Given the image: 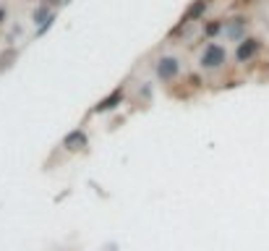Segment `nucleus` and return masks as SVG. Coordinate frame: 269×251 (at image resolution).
<instances>
[{
	"label": "nucleus",
	"instance_id": "nucleus-1",
	"mask_svg": "<svg viewBox=\"0 0 269 251\" xmlns=\"http://www.w3.org/2000/svg\"><path fill=\"white\" fill-rule=\"evenodd\" d=\"M222 60H225V50L222 48H206V52H204V58H202V63L206 66V68H217V66H222Z\"/></svg>",
	"mask_w": 269,
	"mask_h": 251
},
{
	"label": "nucleus",
	"instance_id": "nucleus-2",
	"mask_svg": "<svg viewBox=\"0 0 269 251\" xmlns=\"http://www.w3.org/2000/svg\"><path fill=\"white\" fill-rule=\"evenodd\" d=\"M157 74H160V78H172L175 74H178V60L175 58H162L160 66H157Z\"/></svg>",
	"mask_w": 269,
	"mask_h": 251
},
{
	"label": "nucleus",
	"instance_id": "nucleus-3",
	"mask_svg": "<svg viewBox=\"0 0 269 251\" xmlns=\"http://www.w3.org/2000/svg\"><path fill=\"white\" fill-rule=\"evenodd\" d=\"M256 50H259V42H256V40H246L238 48V60H248Z\"/></svg>",
	"mask_w": 269,
	"mask_h": 251
},
{
	"label": "nucleus",
	"instance_id": "nucleus-4",
	"mask_svg": "<svg viewBox=\"0 0 269 251\" xmlns=\"http://www.w3.org/2000/svg\"><path fill=\"white\" fill-rule=\"evenodd\" d=\"M84 142H86V139H84V134H71V136L66 139V144L71 146V150H78V146L84 144Z\"/></svg>",
	"mask_w": 269,
	"mask_h": 251
},
{
	"label": "nucleus",
	"instance_id": "nucleus-5",
	"mask_svg": "<svg viewBox=\"0 0 269 251\" xmlns=\"http://www.w3.org/2000/svg\"><path fill=\"white\" fill-rule=\"evenodd\" d=\"M118 100H120V92H115V94H112L110 100H104V102H102V105H100V110H108V108H112V105H115V102H118Z\"/></svg>",
	"mask_w": 269,
	"mask_h": 251
}]
</instances>
